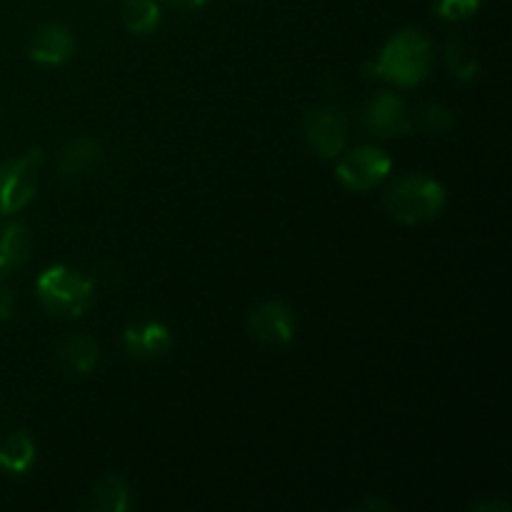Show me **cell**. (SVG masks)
Returning a JSON list of instances; mask_svg holds the SVG:
<instances>
[{
    "label": "cell",
    "mask_w": 512,
    "mask_h": 512,
    "mask_svg": "<svg viewBox=\"0 0 512 512\" xmlns=\"http://www.w3.org/2000/svg\"><path fill=\"white\" fill-rule=\"evenodd\" d=\"M100 360V348L90 335H70L58 345V363L68 375H88Z\"/></svg>",
    "instance_id": "cell-12"
},
{
    "label": "cell",
    "mask_w": 512,
    "mask_h": 512,
    "mask_svg": "<svg viewBox=\"0 0 512 512\" xmlns=\"http://www.w3.org/2000/svg\"><path fill=\"white\" fill-rule=\"evenodd\" d=\"M363 123L375 138H403L413 133V120L408 115V105L395 93H378L365 105Z\"/></svg>",
    "instance_id": "cell-8"
},
{
    "label": "cell",
    "mask_w": 512,
    "mask_h": 512,
    "mask_svg": "<svg viewBox=\"0 0 512 512\" xmlns=\"http://www.w3.org/2000/svg\"><path fill=\"white\" fill-rule=\"evenodd\" d=\"M123 345L133 358L153 360L168 353L170 345H173V335H170L168 325L160 323V320H143V323L125 328Z\"/></svg>",
    "instance_id": "cell-10"
},
{
    "label": "cell",
    "mask_w": 512,
    "mask_h": 512,
    "mask_svg": "<svg viewBox=\"0 0 512 512\" xmlns=\"http://www.w3.org/2000/svg\"><path fill=\"white\" fill-rule=\"evenodd\" d=\"M480 5H483V0H435V13L443 20L460 23V20L473 18Z\"/></svg>",
    "instance_id": "cell-18"
},
{
    "label": "cell",
    "mask_w": 512,
    "mask_h": 512,
    "mask_svg": "<svg viewBox=\"0 0 512 512\" xmlns=\"http://www.w3.org/2000/svg\"><path fill=\"white\" fill-rule=\"evenodd\" d=\"M120 18L128 33L133 35H153L160 28V13L158 0H123L120 8Z\"/></svg>",
    "instance_id": "cell-16"
},
{
    "label": "cell",
    "mask_w": 512,
    "mask_h": 512,
    "mask_svg": "<svg viewBox=\"0 0 512 512\" xmlns=\"http://www.w3.org/2000/svg\"><path fill=\"white\" fill-rule=\"evenodd\" d=\"M75 53V38L65 25L45 23L30 35L28 58L40 65H65Z\"/></svg>",
    "instance_id": "cell-9"
},
{
    "label": "cell",
    "mask_w": 512,
    "mask_h": 512,
    "mask_svg": "<svg viewBox=\"0 0 512 512\" xmlns=\"http://www.w3.org/2000/svg\"><path fill=\"white\" fill-rule=\"evenodd\" d=\"M390 170H393V160L378 145H358L343 153V158L335 165L340 185L353 193H368L378 188L383 180H388Z\"/></svg>",
    "instance_id": "cell-5"
},
{
    "label": "cell",
    "mask_w": 512,
    "mask_h": 512,
    "mask_svg": "<svg viewBox=\"0 0 512 512\" xmlns=\"http://www.w3.org/2000/svg\"><path fill=\"white\" fill-rule=\"evenodd\" d=\"M30 255V235L25 225L8 223L0 230V273H13L23 268Z\"/></svg>",
    "instance_id": "cell-14"
},
{
    "label": "cell",
    "mask_w": 512,
    "mask_h": 512,
    "mask_svg": "<svg viewBox=\"0 0 512 512\" xmlns=\"http://www.w3.org/2000/svg\"><path fill=\"white\" fill-rule=\"evenodd\" d=\"M15 313V298H13V290L8 285L0 283V323L13 318Z\"/></svg>",
    "instance_id": "cell-20"
},
{
    "label": "cell",
    "mask_w": 512,
    "mask_h": 512,
    "mask_svg": "<svg viewBox=\"0 0 512 512\" xmlns=\"http://www.w3.org/2000/svg\"><path fill=\"white\" fill-rule=\"evenodd\" d=\"M303 135L308 148L325 160L338 158L348 143V120L330 105L308 110L303 120Z\"/></svg>",
    "instance_id": "cell-6"
},
{
    "label": "cell",
    "mask_w": 512,
    "mask_h": 512,
    "mask_svg": "<svg viewBox=\"0 0 512 512\" xmlns=\"http://www.w3.org/2000/svg\"><path fill=\"white\" fill-rule=\"evenodd\" d=\"M470 508H473V510H503V512H508L510 505L503 503V500H483V503H473Z\"/></svg>",
    "instance_id": "cell-22"
},
{
    "label": "cell",
    "mask_w": 512,
    "mask_h": 512,
    "mask_svg": "<svg viewBox=\"0 0 512 512\" xmlns=\"http://www.w3.org/2000/svg\"><path fill=\"white\" fill-rule=\"evenodd\" d=\"M445 188L435 178L423 173H410L395 180L385 193V213L400 225H423L438 218L445 208Z\"/></svg>",
    "instance_id": "cell-2"
},
{
    "label": "cell",
    "mask_w": 512,
    "mask_h": 512,
    "mask_svg": "<svg viewBox=\"0 0 512 512\" xmlns=\"http://www.w3.org/2000/svg\"><path fill=\"white\" fill-rule=\"evenodd\" d=\"M355 510H393V503H383V500H363L355 505Z\"/></svg>",
    "instance_id": "cell-23"
},
{
    "label": "cell",
    "mask_w": 512,
    "mask_h": 512,
    "mask_svg": "<svg viewBox=\"0 0 512 512\" xmlns=\"http://www.w3.org/2000/svg\"><path fill=\"white\" fill-rule=\"evenodd\" d=\"M448 63L450 68H453L455 78L463 80V83H470V80H475V75H478V60L470 55V50L465 48L463 43H453L448 48Z\"/></svg>",
    "instance_id": "cell-17"
},
{
    "label": "cell",
    "mask_w": 512,
    "mask_h": 512,
    "mask_svg": "<svg viewBox=\"0 0 512 512\" xmlns=\"http://www.w3.org/2000/svg\"><path fill=\"white\" fill-rule=\"evenodd\" d=\"M33 465L35 440L25 430H15L0 440V470L10 475H25Z\"/></svg>",
    "instance_id": "cell-13"
},
{
    "label": "cell",
    "mask_w": 512,
    "mask_h": 512,
    "mask_svg": "<svg viewBox=\"0 0 512 512\" xmlns=\"http://www.w3.org/2000/svg\"><path fill=\"white\" fill-rule=\"evenodd\" d=\"M45 163L43 148H30L20 158L0 165V215H15L35 198V175Z\"/></svg>",
    "instance_id": "cell-4"
},
{
    "label": "cell",
    "mask_w": 512,
    "mask_h": 512,
    "mask_svg": "<svg viewBox=\"0 0 512 512\" xmlns=\"http://www.w3.org/2000/svg\"><path fill=\"white\" fill-rule=\"evenodd\" d=\"M90 505L100 512H128L133 505V495H130V485L123 475L110 473L95 485Z\"/></svg>",
    "instance_id": "cell-15"
},
{
    "label": "cell",
    "mask_w": 512,
    "mask_h": 512,
    "mask_svg": "<svg viewBox=\"0 0 512 512\" xmlns=\"http://www.w3.org/2000/svg\"><path fill=\"white\" fill-rule=\"evenodd\" d=\"M420 123L428 133H445L448 128H453L455 115L453 110L445 108V105H425L420 110Z\"/></svg>",
    "instance_id": "cell-19"
},
{
    "label": "cell",
    "mask_w": 512,
    "mask_h": 512,
    "mask_svg": "<svg viewBox=\"0 0 512 512\" xmlns=\"http://www.w3.org/2000/svg\"><path fill=\"white\" fill-rule=\"evenodd\" d=\"M168 3L178 10H200V8H205L210 0H168Z\"/></svg>",
    "instance_id": "cell-21"
},
{
    "label": "cell",
    "mask_w": 512,
    "mask_h": 512,
    "mask_svg": "<svg viewBox=\"0 0 512 512\" xmlns=\"http://www.w3.org/2000/svg\"><path fill=\"white\" fill-rule=\"evenodd\" d=\"M103 158V148L95 138H73L63 145L58 160V173L65 180H78L93 173Z\"/></svg>",
    "instance_id": "cell-11"
},
{
    "label": "cell",
    "mask_w": 512,
    "mask_h": 512,
    "mask_svg": "<svg viewBox=\"0 0 512 512\" xmlns=\"http://www.w3.org/2000/svg\"><path fill=\"white\" fill-rule=\"evenodd\" d=\"M38 298L50 315L75 320L93 305V280L70 265H50L38 275Z\"/></svg>",
    "instance_id": "cell-3"
},
{
    "label": "cell",
    "mask_w": 512,
    "mask_h": 512,
    "mask_svg": "<svg viewBox=\"0 0 512 512\" xmlns=\"http://www.w3.org/2000/svg\"><path fill=\"white\" fill-rule=\"evenodd\" d=\"M430 68H433V45L428 35L418 28H405L383 45L375 63L370 65V75L398 88H415L428 78Z\"/></svg>",
    "instance_id": "cell-1"
},
{
    "label": "cell",
    "mask_w": 512,
    "mask_h": 512,
    "mask_svg": "<svg viewBox=\"0 0 512 512\" xmlns=\"http://www.w3.org/2000/svg\"><path fill=\"white\" fill-rule=\"evenodd\" d=\"M248 330L258 343L283 348L295 338V313L283 300H265L250 310Z\"/></svg>",
    "instance_id": "cell-7"
}]
</instances>
